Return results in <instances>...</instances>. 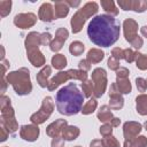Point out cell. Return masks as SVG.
Returning <instances> with one entry per match:
<instances>
[{"instance_id":"4","label":"cell","mask_w":147,"mask_h":147,"mask_svg":"<svg viewBox=\"0 0 147 147\" xmlns=\"http://www.w3.org/2000/svg\"><path fill=\"white\" fill-rule=\"evenodd\" d=\"M40 33L37 31H31L28 33L25 38V49H26V56L30 63L36 67H45L46 64V59L44 54L40 51Z\"/></svg>"},{"instance_id":"40","label":"cell","mask_w":147,"mask_h":147,"mask_svg":"<svg viewBox=\"0 0 147 147\" xmlns=\"http://www.w3.org/2000/svg\"><path fill=\"white\" fill-rule=\"evenodd\" d=\"M111 56L115 57L116 60L121 61L122 59H124V49L121 47H114L111 49Z\"/></svg>"},{"instance_id":"32","label":"cell","mask_w":147,"mask_h":147,"mask_svg":"<svg viewBox=\"0 0 147 147\" xmlns=\"http://www.w3.org/2000/svg\"><path fill=\"white\" fill-rule=\"evenodd\" d=\"M136 65L139 70H147V55L142 53H137L136 57Z\"/></svg>"},{"instance_id":"1","label":"cell","mask_w":147,"mask_h":147,"mask_svg":"<svg viewBox=\"0 0 147 147\" xmlns=\"http://www.w3.org/2000/svg\"><path fill=\"white\" fill-rule=\"evenodd\" d=\"M119 22L107 14L95 15L87 26V36L90 40L100 47H110L119 38Z\"/></svg>"},{"instance_id":"39","label":"cell","mask_w":147,"mask_h":147,"mask_svg":"<svg viewBox=\"0 0 147 147\" xmlns=\"http://www.w3.org/2000/svg\"><path fill=\"white\" fill-rule=\"evenodd\" d=\"M52 41H53V38H52V34H51L49 32L40 33V44H41L42 46L51 45Z\"/></svg>"},{"instance_id":"2","label":"cell","mask_w":147,"mask_h":147,"mask_svg":"<svg viewBox=\"0 0 147 147\" xmlns=\"http://www.w3.org/2000/svg\"><path fill=\"white\" fill-rule=\"evenodd\" d=\"M83 102L84 94L75 83H70L61 87L55 95L56 109L64 116H72L82 111Z\"/></svg>"},{"instance_id":"3","label":"cell","mask_w":147,"mask_h":147,"mask_svg":"<svg viewBox=\"0 0 147 147\" xmlns=\"http://www.w3.org/2000/svg\"><path fill=\"white\" fill-rule=\"evenodd\" d=\"M6 79L10 84L17 95H28L32 91V83L30 78V70L28 68H20L7 74Z\"/></svg>"},{"instance_id":"16","label":"cell","mask_w":147,"mask_h":147,"mask_svg":"<svg viewBox=\"0 0 147 147\" xmlns=\"http://www.w3.org/2000/svg\"><path fill=\"white\" fill-rule=\"evenodd\" d=\"M123 32L126 41L131 42L138 36V23L133 18H126L123 22Z\"/></svg>"},{"instance_id":"5","label":"cell","mask_w":147,"mask_h":147,"mask_svg":"<svg viewBox=\"0 0 147 147\" xmlns=\"http://www.w3.org/2000/svg\"><path fill=\"white\" fill-rule=\"evenodd\" d=\"M99 10V5L95 1H88L86 2L82 8H79L71 17L70 20V25H71V30L72 33H78L83 30V26L85 24V22L94 16Z\"/></svg>"},{"instance_id":"26","label":"cell","mask_w":147,"mask_h":147,"mask_svg":"<svg viewBox=\"0 0 147 147\" xmlns=\"http://www.w3.org/2000/svg\"><path fill=\"white\" fill-rule=\"evenodd\" d=\"M51 63L53 65V68H55L56 70H62L67 67V57L63 55V54H55L52 56V60H51Z\"/></svg>"},{"instance_id":"25","label":"cell","mask_w":147,"mask_h":147,"mask_svg":"<svg viewBox=\"0 0 147 147\" xmlns=\"http://www.w3.org/2000/svg\"><path fill=\"white\" fill-rule=\"evenodd\" d=\"M123 147H147V137L138 136L132 139L125 140Z\"/></svg>"},{"instance_id":"34","label":"cell","mask_w":147,"mask_h":147,"mask_svg":"<svg viewBox=\"0 0 147 147\" xmlns=\"http://www.w3.org/2000/svg\"><path fill=\"white\" fill-rule=\"evenodd\" d=\"M102 144H103V147H121L119 141H118L113 134H111V136L103 137Z\"/></svg>"},{"instance_id":"17","label":"cell","mask_w":147,"mask_h":147,"mask_svg":"<svg viewBox=\"0 0 147 147\" xmlns=\"http://www.w3.org/2000/svg\"><path fill=\"white\" fill-rule=\"evenodd\" d=\"M38 18L41 20L42 22L51 23L55 20L54 15V6L51 2H44L38 10Z\"/></svg>"},{"instance_id":"20","label":"cell","mask_w":147,"mask_h":147,"mask_svg":"<svg viewBox=\"0 0 147 147\" xmlns=\"http://www.w3.org/2000/svg\"><path fill=\"white\" fill-rule=\"evenodd\" d=\"M70 7L67 3V1L62 0V1H55L54 2V15H55V20L56 18H63L69 14Z\"/></svg>"},{"instance_id":"47","label":"cell","mask_w":147,"mask_h":147,"mask_svg":"<svg viewBox=\"0 0 147 147\" xmlns=\"http://www.w3.org/2000/svg\"><path fill=\"white\" fill-rule=\"evenodd\" d=\"M90 147H103L102 140L101 139H94V140H92L91 144H90Z\"/></svg>"},{"instance_id":"9","label":"cell","mask_w":147,"mask_h":147,"mask_svg":"<svg viewBox=\"0 0 147 147\" xmlns=\"http://www.w3.org/2000/svg\"><path fill=\"white\" fill-rule=\"evenodd\" d=\"M92 82L94 85V92H93V96L95 99L101 98L107 88V72L103 68H95L92 71Z\"/></svg>"},{"instance_id":"36","label":"cell","mask_w":147,"mask_h":147,"mask_svg":"<svg viewBox=\"0 0 147 147\" xmlns=\"http://www.w3.org/2000/svg\"><path fill=\"white\" fill-rule=\"evenodd\" d=\"M100 134L102 137H107V136H111L113 133V126L110 123H103V125L100 126Z\"/></svg>"},{"instance_id":"43","label":"cell","mask_w":147,"mask_h":147,"mask_svg":"<svg viewBox=\"0 0 147 147\" xmlns=\"http://www.w3.org/2000/svg\"><path fill=\"white\" fill-rule=\"evenodd\" d=\"M130 44H131V46H132L133 48H136V49H140V48L142 47V45H144V40H142L141 37L137 36Z\"/></svg>"},{"instance_id":"22","label":"cell","mask_w":147,"mask_h":147,"mask_svg":"<svg viewBox=\"0 0 147 147\" xmlns=\"http://www.w3.org/2000/svg\"><path fill=\"white\" fill-rule=\"evenodd\" d=\"M96 117L100 122L102 123H110L111 119L114 118V115L111 113V109L108 105H103L100 107V109L98 110V114H96Z\"/></svg>"},{"instance_id":"6","label":"cell","mask_w":147,"mask_h":147,"mask_svg":"<svg viewBox=\"0 0 147 147\" xmlns=\"http://www.w3.org/2000/svg\"><path fill=\"white\" fill-rule=\"evenodd\" d=\"M0 124L3 125L10 134H14L18 130V123L15 117V110L11 106V101L9 96L5 94L0 96Z\"/></svg>"},{"instance_id":"12","label":"cell","mask_w":147,"mask_h":147,"mask_svg":"<svg viewBox=\"0 0 147 147\" xmlns=\"http://www.w3.org/2000/svg\"><path fill=\"white\" fill-rule=\"evenodd\" d=\"M108 106L113 110H119L124 106V99H123L121 92L118 91L116 83L110 84V87H109V105Z\"/></svg>"},{"instance_id":"54","label":"cell","mask_w":147,"mask_h":147,"mask_svg":"<svg viewBox=\"0 0 147 147\" xmlns=\"http://www.w3.org/2000/svg\"><path fill=\"white\" fill-rule=\"evenodd\" d=\"M146 82H147V79H146Z\"/></svg>"},{"instance_id":"14","label":"cell","mask_w":147,"mask_h":147,"mask_svg":"<svg viewBox=\"0 0 147 147\" xmlns=\"http://www.w3.org/2000/svg\"><path fill=\"white\" fill-rule=\"evenodd\" d=\"M68 37H69V31L65 28H59L55 31V38L53 39V41L49 45L51 51L55 52V53L59 52L63 47V45H64L65 40L68 39Z\"/></svg>"},{"instance_id":"44","label":"cell","mask_w":147,"mask_h":147,"mask_svg":"<svg viewBox=\"0 0 147 147\" xmlns=\"http://www.w3.org/2000/svg\"><path fill=\"white\" fill-rule=\"evenodd\" d=\"M78 68H79V70H83V71L87 72L88 70H91V63H90L86 59L80 60L79 63H78Z\"/></svg>"},{"instance_id":"49","label":"cell","mask_w":147,"mask_h":147,"mask_svg":"<svg viewBox=\"0 0 147 147\" xmlns=\"http://www.w3.org/2000/svg\"><path fill=\"white\" fill-rule=\"evenodd\" d=\"M110 124H111L113 127H117V126H119V124H121V119H119L118 117H114V118L111 119Z\"/></svg>"},{"instance_id":"23","label":"cell","mask_w":147,"mask_h":147,"mask_svg":"<svg viewBox=\"0 0 147 147\" xmlns=\"http://www.w3.org/2000/svg\"><path fill=\"white\" fill-rule=\"evenodd\" d=\"M80 134V130L79 127L75 126V125H67L62 132V137L64 140H68V141H72V140H76L78 138V136Z\"/></svg>"},{"instance_id":"28","label":"cell","mask_w":147,"mask_h":147,"mask_svg":"<svg viewBox=\"0 0 147 147\" xmlns=\"http://www.w3.org/2000/svg\"><path fill=\"white\" fill-rule=\"evenodd\" d=\"M100 3H101V7L103 8V10L107 13V15H110L113 17L118 15V9H117V7H116L114 1H111V0H102Z\"/></svg>"},{"instance_id":"24","label":"cell","mask_w":147,"mask_h":147,"mask_svg":"<svg viewBox=\"0 0 147 147\" xmlns=\"http://www.w3.org/2000/svg\"><path fill=\"white\" fill-rule=\"evenodd\" d=\"M136 109L139 115H147V94L141 93L136 98Z\"/></svg>"},{"instance_id":"46","label":"cell","mask_w":147,"mask_h":147,"mask_svg":"<svg viewBox=\"0 0 147 147\" xmlns=\"http://www.w3.org/2000/svg\"><path fill=\"white\" fill-rule=\"evenodd\" d=\"M1 68H2V74H1V77H6L7 69L9 68V61H7V60H2V61H1Z\"/></svg>"},{"instance_id":"27","label":"cell","mask_w":147,"mask_h":147,"mask_svg":"<svg viewBox=\"0 0 147 147\" xmlns=\"http://www.w3.org/2000/svg\"><path fill=\"white\" fill-rule=\"evenodd\" d=\"M116 85L121 94H129L132 91V85L129 78H116Z\"/></svg>"},{"instance_id":"37","label":"cell","mask_w":147,"mask_h":147,"mask_svg":"<svg viewBox=\"0 0 147 147\" xmlns=\"http://www.w3.org/2000/svg\"><path fill=\"white\" fill-rule=\"evenodd\" d=\"M121 63H119V61L118 60H116L115 57H113L111 55L109 56V59H108V61H107V65H108V68L110 69V70H114V71H117L119 68H121V65H119Z\"/></svg>"},{"instance_id":"51","label":"cell","mask_w":147,"mask_h":147,"mask_svg":"<svg viewBox=\"0 0 147 147\" xmlns=\"http://www.w3.org/2000/svg\"><path fill=\"white\" fill-rule=\"evenodd\" d=\"M0 59H1V61L5 60V47L3 46H1V56H0Z\"/></svg>"},{"instance_id":"18","label":"cell","mask_w":147,"mask_h":147,"mask_svg":"<svg viewBox=\"0 0 147 147\" xmlns=\"http://www.w3.org/2000/svg\"><path fill=\"white\" fill-rule=\"evenodd\" d=\"M67 125H68L67 119L59 118V119L54 121L53 123H51V124L46 127V134H47L48 137H52V138L59 137V136L63 132V130H64V127H65Z\"/></svg>"},{"instance_id":"19","label":"cell","mask_w":147,"mask_h":147,"mask_svg":"<svg viewBox=\"0 0 147 147\" xmlns=\"http://www.w3.org/2000/svg\"><path fill=\"white\" fill-rule=\"evenodd\" d=\"M51 74H52V68L49 65L42 67V69L37 74V77L36 78H37V83H38V85L40 87H42V88L47 87V85L49 83L48 78H49Z\"/></svg>"},{"instance_id":"48","label":"cell","mask_w":147,"mask_h":147,"mask_svg":"<svg viewBox=\"0 0 147 147\" xmlns=\"http://www.w3.org/2000/svg\"><path fill=\"white\" fill-rule=\"evenodd\" d=\"M65 1L69 5V7H74V8H76V7H78L80 5V1L79 0H76V1H74V0H65Z\"/></svg>"},{"instance_id":"41","label":"cell","mask_w":147,"mask_h":147,"mask_svg":"<svg viewBox=\"0 0 147 147\" xmlns=\"http://www.w3.org/2000/svg\"><path fill=\"white\" fill-rule=\"evenodd\" d=\"M64 141L63 137H54L51 141V147H64Z\"/></svg>"},{"instance_id":"35","label":"cell","mask_w":147,"mask_h":147,"mask_svg":"<svg viewBox=\"0 0 147 147\" xmlns=\"http://www.w3.org/2000/svg\"><path fill=\"white\" fill-rule=\"evenodd\" d=\"M137 53L136 51H133L132 48H125L124 49V60L127 62V63H132L136 61V57H137Z\"/></svg>"},{"instance_id":"11","label":"cell","mask_w":147,"mask_h":147,"mask_svg":"<svg viewBox=\"0 0 147 147\" xmlns=\"http://www.w3.org/2000/svg\"><path fill=\"white\" fill-rule=\"evenodd\" d=\"M117 5L125 11L132 10L136 13H144L147 9V0H118Z\"/></svg>"},{"instance_id":"7","label":"cell","mask_w":147,"mask_h":147,"mask_svg":"<svg viewBox=\"0 0 147 147\" xmlns=\"http://www.w3.org/2000/svg\"><path fill=\"white\" fill-rule=\"evenodd\" d=\"M69 79H77L80 80L82 83L87 80V72L79 70V69H69L67 71H59L48 83L47 90L48 91H54L61 84L68 82Z\"/></svg>"},{"instance_id":"53","label":"cell","mask_w":147,"mask_h":147,"mask_svg":"<svg viewBox=\"0 0 147 147\" xmlns=\"http://www.w3.org/2000/svg\"><path fill=\"white\" fill-rule=\"evenodd\" d=\"M75 147H82V146H75Z\"/></svg>"},{"instance_id":"29","label":"cell","mask_w":147,"mask_h":147,"mask_svg":"<svg viewBox=\"0 0 147 147\" xmlns=\"http://www.w3.org/2000/svg\"><path fill=\"white\" fill-rule=\"evenodd\" d=\"M85 51V45L82 41H72L69 46V52L74 55V56H79L83 54V52Z\"/></svg>"},{"instance_id":"38","label":"cell","mask_w":147,"mask_h":147,"mask_svg":"<svg viewBox=\"0 0 147 147\" xmlns=\"http://www.w3.org/2000/svg\"><path fill=\"white\" fill-rule=\"evenodd\" d=\"M136 85H137L138 91L141 92V93H144L147 90V82L142 77H137L136 78Z\"/></svg>"},{"instance_id":"33","label":"cell","mask_w":147,"mask_h":147,"mask_svg":"<svg viewBox=\"0 0 147 147\" xmlns=\"http://www.w3.org/2000/svg\"><path fill=\"white\" fill-rule=\"evenodd\" d=\"M11 5L13 2L10 0H1L0 1V16L6 17L11 11Z\"/></svg>"},{"instance_id":"42","label":"cell","mask_w":147,"mask_h":147,"mask_svg":"<svg viewBox=\"0 0 147 147\" xmlns=\"http://www.w3.org/2000/svg\"><path fill=\"white\" fill-rule=\"evenodd\" d=\"M129 75H130V71L125 67H121L116 71V78H129Z\"/></svg>"},{"instance_id":"52","label":"cell","mask_w":147,"mask_h":147,"mask_svg":"<svg viewBox=\"0 0 147 147\" xmlns=\"http://www.w3.org/2000/svg\"><path fill=\"white\" fill-rule=\"evenodd\" d=\"M144 126H145V130H146V131H147V121H146V122H145V124H144Z\"/></svg>"},{"instance_id":"8","label":"cell","mask_w":147,"mask_h":147,"mask_svg":"<svg viewBox=\"0 0 147 147\" xmlns=\"http://www.w3.org/2000/svg\"><path fill=\"white\" fill-rule=\"evenodd\" d=\"M53 110H54V101H53V99L51 96L44 98L40 109L30 116L31 123L36 124V125H40V124L45 123L46 119H48L49 116L52 115Z\"/></svg>"},{"instance_id":"10","label":"cell","mask_w":147,"mask_h":147,"mask_svg":"<svg viewBox=\"0 0 147 147\" xmlns=\"http://www.w3.org/2000/svg\"><path fill=\"white\" fill-rule=\"evenodd\" d=\"M37 23V15L33 13H21L15 15L14 24L18 29H29Z\"/></svg>"},{"instance_id":"30","label":"cell","mask_w":147,"mask_h":147,"mask_svg":"<svg viewBox=\"0 0 147 147\" xmlns=\"http://www.w3.org/2000/svg\"><path fill=\"white\" fill-rule=\"evenodd\" d=\"M96 107H98V101H96L95 98H92V99H90V100L83 106L80 113H82L83 115H90V114H92V113H94V111L96 110Z\"/></svg>"},{"instance_id":"21","label":"cell","mask_w":147,"mask_h":147,"mask_svg":"<svg viewBox=\"0 0 147 147\" xmlns=\"http://www.w3.org/2000/svg\"><path fill=\"white\" fill-rule=\"evenodd\" d=\"M105 57V53L101 48H91L87 52L86 55V60L91 63V64H96L100 63Z\"/></svg>"},{"instance_id":"31","label":"cell","mask_w":147,"mask_h":147,"mask_svg":"<svg viewBox=\"0 0 147 147\" xmlns=\"http://www.w3.org/2000/svg\"><path fill=\"white\" fill-rule=\"evenodd\" d=\"M82 90H83L84 96L91 98L93 95V92H94V85H93L92 79H87V80L83 82L82 83Z\"/></svg>"},{"instance_id":"15","label":"cell","mask_w":147,"mask_h":147,"mask_svg":"<svg viewBox=\"0 0 147 147\" xmlns=\"http://www.w3.org/2000/svg\"><path fill=\"white\" fill-rule=\"evenodd\" d=\"M141 130H142V125L136 121H127L123 124V136L125 140L138 137Z\"/></svg>"},{"instance_id":"50","label":"cell","mask_w":147,"mask_h":147,"mask_svg":"<svg viewBox=\"0 0 147 147\" xmlns=\"http://www.w3.org/2000/svg\"><path fill=\"white\" fill-rule=\"evenodd\" d=\"M140 32H141V34H142L145 38H147V25H144V26H141V29H140Z\"/></svg>"},{"instance_id":"45","label":"cell","mask_w":147,"mask_h":147,"mask_svg":"<svg viewBox=\"0 0 147 147\" xmlns=\"http://www.w3.org/2000/svg\"><path fill=\"white\" fill-rule=\"evenodd\" d=\"M0 133H1V136H0V141H1V142L6 141L7 138H8V136H9V132H8V131L6 130V127H5L3 125H1V124H0Z\"/></svg>"},{"instance_id":"13","label":"cell","mask_w":147,"mask_h":147,"mask_svg":"<svg viewBox=\"0 0 147 147\" xmlns=\"http://www.w3.org/2000/svg\"><path fill=\"white\" fill-rule=\"evenodd\" d=\"M39 134L40 130L36 124H25L22 125L20 129V137L25 141L33 142L39 138Z\"/></svg>"}]
</instances>
